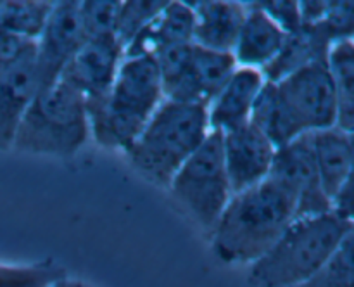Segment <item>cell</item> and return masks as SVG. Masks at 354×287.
I'll return each mask as SVG.
<instances>
[{
	"label": "cell",
	"instance_id": "44dd1931",
	"mask_svg": "<svg viewBox=\"0 0 354 287\" xmlns=\"http://www.w3.org/2000/svg\"><path fill=\"white\" fill-rule=\"evenodd\" d=\"M249 123L258 128L277 149L299 137V131L292 124L282 100H280L277 85L266 82V80L256 97Z\"/></svg>",
	"mask_w": 354,
	"mask_h": 287
},
{
	"label": "cell",
	"instance_id": "30bf717a",
	"mask_svg": "<svg viewBox=\"0 0 354 287\" xmlns=\"http://www.w3.org/2000/svg\"><path fill=\"white\" fill-rule=\"evenodd\" d=\"M124 48L114 35L86 38L62 68L59 80L80 92L83 99H97L109 92Z\"/></svg>",
	"mask_w": 354,
	"mask_h": 287
},
{
	"label": "cell",
	"instance_id": "f546056e",
	"mask_svg": "<svg viewBox=\"0 0 354 287\" xmlns=\"http://www.w3.org/2000/svg\"><path fill=\"white\" fill-rule=\"evenodd\" d=\"M325 10H327V0H308L299 2L301 23L303 24H317L324 19Z\"/></svg>",
	"mask_w": 354,
	"mask_h": 287
},
{
	"label": "cell",
	"instance_id": "d6986e66",
	"mask_svg": "<svg viewBox=\"0 0 354 287\" xmlns=\"http://www.w3.org/2000/svg\"><path fill=\"white\" fill-rule=\"evenodd\" d=\"M334 38L324 23L303 24L297 31L286 37L279 55L263 69L266 82L277 83L297 69L313 62H325Z\"/></svg>",
	"mask_w": 354,
	"mask_h": 287
},
{
	"label": "cell",
	"instance_id": "5b68a950",
	"mask_svg": "<svg viewBox=\"0 0 354 287\" xmlns=\"http://www.w3.org/2000/svg\"><path fill=\"white\" fill-rule=\"evenodd\" d=\"M90 137L85 99L62 80L38 86L28 104L12 149L28 154L71 158Z\"/></svg>",
	"mask_w": 354,
	"mask_h": 287
},
{
	"label": "cell",
	"instance_id": "f1b7e54d",
	"mask_svg": "<svg viewBox=\"0 0 354 287\" xmlns=\"http://www.w3.org/2000/svg\"><path fill=\"white\" fill-rule=\"evenodd\" d=\"M33 47L35 41H28L0 28V68L16 62Z\"/></svg>",
	"mask_w": 354,
	"mask_h": 287
},
{
	"label": "cell",
	"instance_id": "4fadbf2b",
	"mask_svg": "<svg viewBox=\"0 0 354 287\" xmlns=\"http://www.w3.org/2000/svg\"><path fill=\"white\" fill-rule=\"evenodd\" d=\"M35 50L0 68V152L12 149L17 124L38 89Z\"/></svg>",
	"mask_w": 354,
	"mask_h": 287
},
{
	"label": "cell",
	"instance_id": "4dcf8cb0",
	"mask_svg": "<svg viewBox=\"0 0 354 287\" xmlns=\"http://www.w3.org/2000/svg\"><path fill=\"white\" fill-rule=\"evenodd\" d=\"M50 287H92V286H88V284L83 282V280H75V279H69V277H64V279L52 284Z\"/></svg>",
	"mask_w": 354,
	"mask_h": 287
},
{
	"label": "cell",
	"instance_id": "5bb4252c",
	"mask_svg": "<svg viewBox=\"0 0 354 287\" xmlns=\"http://www.w3.org/2000/svg\"><path fill=\"white\" fill-rule=\"evenodd\" d=\"M263 85H265V76L261 71L237 66L223 89L207 106L209 130L227 133L248 124L256 97Z\"/></svg>",
	"mask_w": 354,
	"mask_h": 287
},
{
	"label": "cell",
	"instance_id": "e0dca14e",
	"mask_svg": "<svg viewBox=\"0 0 354 287\" xmlns=\"http://www.w3.org/2000/svg\"><path fill=\"white\" fill-rule=\"evenodd\" d=\"M194 10L189 2H166L161 12L138 31L127 45L124 57L154 55L156 52L171 45H185L194 41Z\"/></svg>",
	"mask_w": 354,
	"mask_h": 287
},
{
	"label": "cell",
	"instance_id": "8992f818",
	"mask_svg": "<svg viewBox=\"0 0 354 287\" xmlns=\"http://www.w3.org/2000/svg\"><path fill=\"white\" fill-rule=\"evenodd\" d=\"M168 190L173 199L211 234L232 197L221 133L209 131L199 149L173 175Z\"/></svg>",
	"mask_w": 354,
	"mask_h": 287
},
{
	"label": "cell",
	"instance_id": "ac0fdd59",
	"mask_svg": "<svg viewBox=\"0 0 354 287\" xmlns=\"http://www.w3.org/2000/svg\"><path fill=\"white\" fill-rule=\"evenodd\" d=\"M310 138L322 189L328 199H332L342 187L351 182L353 133L339 127H330L311 131Z\"/></svg>",
	"mask_w": 354,
	"mask_h": 287
},
{
	"label": "cell",
	"instance_id": "2e32d148",
	"mask_svg": "<svg viewBox=\"0 0 354 287\" xmlns=\"http://www.w3.org/2000/svg\"><path fill=\"white\" fill-rule=\"evenodd\" d=\"M194 10V41L199 47L232 54L248 12V2L199 0L189 2Z\"/></svg>",
	"mask_w": 354,
	"mask_h": 287
},
{
	"label": "cell",
	"instance_id": "9c48e42d",
	"mask_svg": "<svg viewBox=\"0 0 354 287\" xmlns=\"http://www.w3.org/2000/svg\"><path fill=\"white\" fill-rule=\"evenodd\" d=\"M78 0L54 2L40 37L35 41V66L38 86L59 80L62 68L86 40L80 21Z\"/></svg>",
	"mask_w": 354,
	"mask_h": 287
},
{
	"label": "cell",
	"instance_id": "ba28073f",
	"mask_svg": "<svg viewBox=\"0 0 354 287\" xmlns=\"http://www.w3.org/2000/svg\"><path fill=\"white\" fill-rule=\"evenodd\" d=\"M268 178L296 201V218L317 216L330 211V199L322 189L315 166L310 133L299 135L277 149Z\"/></svg>",
	"mask_w": 354,
	"mask_h": 287
},
{
	"label": "cell",
	"instance_id": "277c9868",
	"mask_svg": "<svg viewBox=\"0 0 354 287\" xmlns=\"http://www.w3.org/2000/svg\"><path fill=\"white\" fill-rule=\"evenodd\" d=\"M209 131L206 107L165 99L124 156L144 178L168 189L173 175Z\"/></svg>",
	"mask_w": 354,
	"mask_h": 287
},
{
	"label": "cell",
	"instance_id": "603a6c76",
	"mask_svg": "<svg viewBox=\"0 0 354 287\" xmlns=\"http://www.w3.org/2000/svg\"><path fill=\"white\" fill-rule=\"evenodd\" d=\"M64 277V266L50 258L26 265L0 263V287H50Z\"/></svg>",
	"mask_w": 354,
	"mask_h": 287
},
{
	"label": "cell",
	"instance_id": "8fae6325",
	"mask_svg": "<svg viewBox=\"0 0 354 287\" xmlns=\"http://www.w3.org/2000/svg\"><path fill=\"white\" fill-rule=\"evenodd\" d=\"M223 161L232 196L248 190L270 176L277 147L251 123L221 133Z\"/></svg>",
	"mask_w": 354,
	"mask_h": 287
},
{
	"label": "cell",
	"instance_id": "ffe728a7",
	"mask_svg": "<svg viewBox=\"0 0 354 287\" xmlns=\"http://www.w3.org/2000/svg\"><path fill=\"white\" fill-rule=\"evenodd\" d=\"M327 69L337 99V123L346 131L354 128V41L353 38L337 40L327 54Z\"/></svg>",
	"mask_w": 354,
	"mask_h": 287
},
{
	"label": "cell",
	"instance_id": "83f0119b",
	"mask_svg": "<svg viewBox=\"0 0 354 287\" xmlns=\"http://www.w3.org/2000/svg\"><path fill=\"white\" fill-rule=\"evenodd\" d=\"M261 10H265L287 35L294 33L303 26L299 14V2L296 0H268L256 2Z\"/></svg>",
	"mask_w": 354,
	"mask_h": 287
},
{
	"label": "cell",
	"instance_id": "9a60e30c",
	"mask_svg": "<svg viewBox=\"0 0 354 287\" xmlns=\"http://www.w3.org/2000/svg\"><path fill=\"white\" fill-rule=\"evenodd\" d=\"M286 37V31L258 3L248 2V12L232 50L235 64L263 71L279 55Z\"/></svg>",
	"mask_w": 354,
	"mask_h": 287
},
{
	"label": "cell",
	"instance_id": "7402d4cb",
	"mask_svg": "<svg viewBox=\"0 0 354 287\" xmlns=\"http://www.w3.org/2000/svg\"><path fill=\"white\" fill-rule=\"evenodd\" d=\"M54 2L48 0H7L0 2V28L28 41H37Z\"/></svg>",
	"mask_w": 354,
	"mask_h": 287
},
{
	"label": "cell",
	"instance_id": "cb8c5ba5",
	"mask_svg": "<svg viewBox=\"0 0 354 287\" xmlns=\"http://www.w3.org/2000/svg\"><path fill=\"white\" fill-rule=\"evenodd\" d=\"M353 242L354 235L346 239L339 251L330 261L318 270L315 275L294 287H353L354 265H353Z\"/></svg>",
	"mask_w": 354,
	"mask_h": 287
},
{
	"label": "cell",
	"instance_id": "7a4b0ae2",
	"mask_svg": "<svg viewBox=\"0 0 354 287\" xmlns=\"http://www.w3.org/2000/svg\"><path fill=\"white\" fill-rule=\"evenodd\" d=\"M165 100L154 57H123L109 92L85 100L90 135L104 149L127 151Z\"/></svg>",
	"mask_w": 354,
	"mask_h": 287
},
{
	"label": "cell",
	"instance_id": "6da1fadb",
	"mask_svg": "<svg viewBox=\"0 0 354 287\" xmlns=\"http://www.w3.org/2000/svg\"><path fill=\"white\" fill-rule=\"evenodd\" d=\"M296 201L273 180L234 194L211 230L213 251L225 263L252 265L292 221Z\"/></svg>",
	"mask_w": 354,
	"mask_h": 287
},
{
	"label": "cell",
	"instance_id": "3957f363",
	"mask_svg": "<svg viewBox=\"0 0 354 287\" xmlns=\"http://www.w3.org/2000/svg\"><path fill=\"white\" fill-rule=\"evenodd\" d=\"M353 220L328 213L296 218L265 256L249 265L252 287H294L324 268L351 237Z\"/></svg>",
	"mask_w": 354,
	"mask_h": 287
},
{
	"label": "cell",
	"instance_id": "484cf974",
	"mask_svg": "<svg viewBox=\"0 0 354 287\" xmlns=\"http://www.w3.org/2000/svg\"><path fill=\"white\" fill-rule=\"evenodd\" d=\"M120 0H85L80 2V21L86 38L114 35Z\"/></svg>",
	"mask_w": 354,
	"mask_h": 287
},
{
	"label": "cell",
	"instance_id": "7c38bea8",
	"mask_svg": "<svg viewBox=\"0 0 354 287\" xmlns=\"http://www.w3.org/2000/svg\"><path fill=\"white\" fill-rule=\"evenodd\" d=\"M237 64L228 52H216L192 44L189 62L180 78L165 92V99L206 107L213 102Z\"/></svg>",
	"mask_w": 354,
	"mask_h": 287
},
{
	"label": "cell",
	"instance_id": "4316f807",
	"mask_svg": "<svg viewBox=\"0 0 354 287\" xmlns=\"http://www.w3.org/2000/svg\"><path fill=\"white\" fill-rule=\"evenodd\" d=\"M332 35L334 41L353 38L354 33V7L353 2H327L324 19L320 21Z\"/></svg>",
	"mask_w": 354,
	"mask_h": 287
},
{
	"label": "cell",
	"instance_id": "d4e9b609",
	"mask_svg": "<svg viewBox=\"0 0 354 287\" xmlns=\"http://www.w3.org/2000/svg\"><path fill=\"white\" fill-rule=\"evenodd\" d=\"M165 6L166 0H128V2H121L114 37L120 40L123 48L138 31L144 30L161 12Z\"/></svg>",
	"mask_w": 354,
	"mask_h": 287
},
{
	"label": "cell",
	"instance_id": "52a82bcc",
	"mask_svg": "<svg viewBox=\"0 0 354 287\" xmlns=\"http://www.w3.org/2000/svg\"><path fill=\"white\" fill-rule=\"evenodd\" d=\"M280 100L299 135L337 123V99L327 62H313L275 83Z\"/></svg>",
	"mask_w": 354,
	"mask_h": 287
}]
</instances>
